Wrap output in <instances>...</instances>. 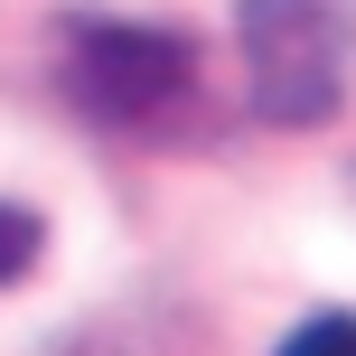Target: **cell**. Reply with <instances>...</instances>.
<instances>
[{
  "label": "cell",
  "mask_w": 356,
  "mask_h": 356,
  "mask_svg": "<svg viewBox=\"0 0 356 356\" xmlns=\"http://www.w3.org/2000/svg\"><path fill=\"white\" fill-rule=\"evenodd\" d=\"M244 104L272 131H319L356 85V0H234Z\"/></svg>",
  "instance_id": "1"
},
{
  "label": "cell",
  "mask_w": 356,
  "mask_h": 356,
  "mask_svg": "<svg viewBox=\"0 0 356 356\" xmlns=\"http://www.w3.org/2000/svg\"><path fill=\"white\" fill-rule=\"evenodd\" d=\"M56 85L104 131H169L197 104V38L178 19H104V10H85V19H66Z\"/></svg>",
  "instance_id": "2"
},
{
  "label": "cell",
  "mask_w": 356,
  "mask_h": 356,
  "mask_svg": "<svg viewBox=\"0 0 356 356\" xmlns=\"http://www.w3.org/2000/svg\"><path fill=\"white\" fill-rule=\"evenodd\" d=\"M38 253H47V216L0 197V291H10V282H29V272H38Z\"/></svg>",
  "instance_id": "3"
},
{
  "label": "cell",
  "mask_w": 356,
  "mask_h": 356,
  "mask_svg": "<svg viewBox=\"0 0 356 356\" xmlns=\"http://www.w3.org/2000/svg\"><path fill=\"white\" fill-rule=\"evenodd\" d=\"M282 356H356V309H309L282 338Z\"/></svg>",
  "instance_id": "4"
}]
</instances>
